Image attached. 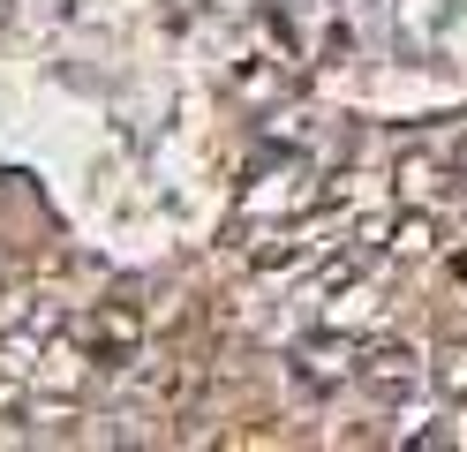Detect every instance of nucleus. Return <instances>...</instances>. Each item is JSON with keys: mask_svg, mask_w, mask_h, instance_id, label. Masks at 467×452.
I'll use <instances>...</instances> for the list:
<instances>
[{"mask_svg": "<svg viewBox=\"0 0 467 452\" xmlns=\"http://www.w3.org/2000/svg\"><path fill=\"white\" fill-rule=\"evenodd\" d=\"M355 377L392 407V400H407V392L422 384V354L407 347V340H385V347H369V354H362V370H355Z\"/></svg>", "mask_w": 467, "mask_h": 452, "instance_id": "obj_1", "label": "nucleus"}, {"mask_svg": "<svg viewBox=\"0 0 467 452\" xmlns=\"http://www.w3.org/2000/svg\"><path fill=\"white\" fill-rule=\"evenodd\" d=\"M355 370H362V362H355L347 340H302L295 347V384L302 392H332L339 377H355Z\"/></svg>", "mask_w": 467, "mask_h": 452, "instance_id": "obj_2", "label": "nucleus"}, {"mask_svg": "<svg viewBox=\"0 0 467 452\" xmlns=\"http://www.w3.org/2000/svg\"><path fill=\"white\" fill-rule=\"evenodd\" d=\"M430 377H437V384H445V392H452V400H467V347H445V354H437V362H430Z\"/></svg>", "mask_w": 467, "mask_h": 452, "instance_id": "obj_3", "label": "nucleus"}, {"mask_svg": "<svg viewBox=\"0 0 467 452\" xmlns=\"http://www.w3.org/2000/svg\"><path fill=\"white\" fill-rule=\"evenodd\" d=\"M392 249H400V257H422V249H430V219H422V211H407V219L392 226Z\"/></svg>", "mask_w": 467, "mask_h": 452, "instance_id": "obj_4", "label": "nucleus"}]
</instances>
